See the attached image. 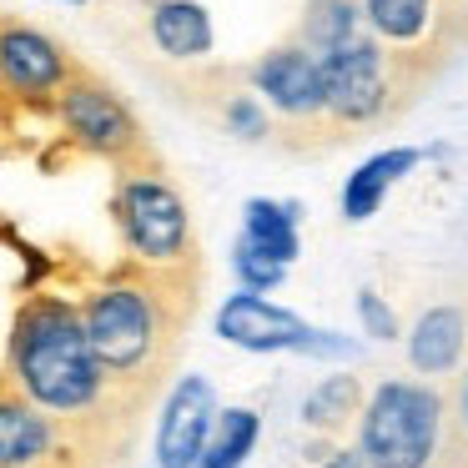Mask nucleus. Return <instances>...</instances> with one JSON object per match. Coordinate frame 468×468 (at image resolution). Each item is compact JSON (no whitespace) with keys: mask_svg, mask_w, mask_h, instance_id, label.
<instances>
[{"mask_svg":"<svg viewBox=\"0 0 468 468\" xmlns=\"http://www.w3.org/2000/svg\"><path fill=\"white\" fill-rule=\"evenodd\" d=\"M11 378L81 453L86 468H116L136 448L142 413L116 398L86 343L76 297L31 292L21 297L5 337V367Z\"/></svg>","mask_w":468,"mask_h":468,"instance_id":"obj_1","label":"nucleus"},{"mask_svg":"<svg viewBox=\"0 0 468 468\" xmlns=\"http://www.w3.org/2000/svg\"><path fill=\"white\" fill-rule=\"evenodd\" d=\"M202 282L207 277H166L116 262L106 277L86 287V297H76L86 343H91L106 383L142 418L176 378L182 343L202 307Z\"/></svg>","mask_w":468,"mask_h":468,"instance_id":"obj_2","label":"nucleus"},{"mask_svg":"<svg viewBox=\"0 0 468 468\" xmlns=\"http://www.w3.org/2000/svg\"><path fill=\"white\" fill-rule=\"evenodd\" d=\"M112 222L122 237V262L166 277H207L202 237H197L192 207L176 192L172 172H122L112 186Z\"/></svg>","mask_w":468,"mask_h":468,"instance_id":"obj_3","label":"nucleus"},{"mask_svg":"<svg viewBox=\"0 0 468 468\" xmlns=\"http://www.w3.org/2000/svg\"><path fill=\"white\" fill-rule=\"evenodd\" d=\"M317 66H323V101H327L323 122L333 142L367 132L378 122H393L423 91V81H413L367 31H357L347 46L327 51Z\"/></svg>","mask_w":468,"mask_h":468,"instance_id":"obj_4","label":"nucleus"},{"mask_svg":"<svg viewBox=\"0 0 468 468\" xmlns=\"http://www.w3.org/2000/svg\"><path fill=\"white\" fill-rule=\"evenodd\" d=\"M443 428V388L423 378H383L357 413V458L363 468H428Z\"/></svg>","mask_w":468,"mask_h":468,"instance_id":"obj_5","label":"nucleus"},{"mask_svg":"<svg viewBox=\"0 0 468 468\" xmlns=\"http://www.w3.org/2000/svg\"><path fill=\"white\" fill-rule=\"evenodd\" d=\"M51 112H56V122H61L66 142H71L76 152L106 162L116 176L166 166L162 152H156V142L146 136L142 116H136L132 106H126V96L116 91L112 81H101L91 66H76L71 81L56 91Z\"/></svg>","mask_w":468,"mask_h":468,"instance_id":"obj_6","label":"nucleus"},{"mask_svg":"<svg viewBox=\"0 0 468 468\" xmlns=\"http://www.w3.org/2000/svg\"><path fill=\"white\" fill-rule=\"evenodd\" d=\"M367 36L403 66L413 81H433V71L453 51V21L463 16L458 0H357Z\"/></svg>","mask_w":468,"mask_h":468,"instance_id":"obj_7","label":"nucleus"},{"mask_svg":"<svg viewBox=\"0 0 468 468\" xmlns=\"http://www.w3.org/2000/svg\"><path fill=\"white\" fill-rule=\"evenodd\" d=\"M252 91L267 96V106H272L277 116H287L292 126H313L317 136H327V101H323V66H317V56L307 51V46L297 41H282L272 46L267 56H257L252 61ZM333 142V136H327Z\"/></svg>","mask_w":468,"mask_h":468,"instance_id":"obj_8","label":"nucleus"},{"mask_svg":"<svg viewBox=\"0 0 468 468\" xmlns=\"http://www.w3.org/2000/svg\"><path fill=\"white\" fill-rule=\"evenodd\" d=\"M217 333L247 353H337V343H323V333L303 323L297 313L267 303L262 292H232L217 313Z\"/></svg>","mask_w":468,"mask_h":468,"instance_id":"obj_9","label":"nucleus"},{"mask_svg":"<svg viewBox=\"0 0 468 468\" xmlns=\"http://www.w3.org/2000/svg\"><path fill=\"white\" fill-rule=\"evenodd\" d=\"M0 468H86L71 438L0 373Z\"/></svg>","mask_w":468,"mask_h":468,"instance_id":"obj_10","label":"nucleus"},{"mask_svg":"<svg viewBox=\"0 0 468 468\" xmlns=\"http://www.w3.org/2000/svg\"><path fill=\"white\" fill-rule=\"evenodd\" d=\"M217 423V393L202 373H186L172 383L156 423V468H197L207 433Z\"/></svg>","mask_w":468,"mask_h":468,"instance_id":"obj_11","label":"nucleus"},{"mask_svg":"<svg viewBox=\"0 0 468 468\" xmlns=\"http://www.w3.org/2000/svg\"><path fill=\"white\" fill-rule=\"evenodd\" d=\"M468 363V307L463 303H433L408 333V367L423 383L453 378Z\"/></svg>","mask_w":468,"mask_h":468,"instance_id":"obj_12","label":"nucleus"},{"mask_svg":"<svg viewBox=\"0 0 468 468\" xmlns=\"http://www.w3.org/2000/svg\"><path fill=\"white\" fill-rule=\"evenodd\" d=\"M142 21L152 46L166 61H202L212 56V16L197 5V0H142Z\"/></svg>","mask_w":468,"mask_h":468,"instance_id":"obj_13","label":"nucleus"},{"mask_svg":"<svg viewBox=\"0 0 468 468\" xmlns=\"http://www.w3.org/2000/svg\"><path fill=\"white\" fill-rule=\"evenodd\" d=\"M418 162H423L418 146H388V152L367 156V162L343 182V217H347V222H367V217L383 207V197L393 192V186L403 182Z\"/></svg>","mask_w":468,"mask_h":468,"instance_id":"obj_14","label":"nucleus"},{"mask_svg":"<svg viewBox=\"0 0 468 468\" xmlns=\"http://www.w3.org/2000/svg\"><path fill=\"white\" fill-rule=\"evenodd\" d=\"M242 217H247L242 247H252V252L267 257L272 267H287L297 252H303V242H297V207L252 197V202L242 207Z\"/></svg>","mask_w":468,"mask_h":468,"instance_id":"obj_15","label":"nucleus"},{"mask_svg":"<svg viewBox=\"0 0 468 468\" xmlns=\"http://www.w3.org/2000/svg\"><path fill=\"white\" fill-rule=\"evenodd\" d=\"M363 398L367 393H363V383H357L353 373L323 378V383L303 398V423L313 428V433H323V438H337V433H347V423H357Z\"/></svg>","mask_w":468,"mask_h":468,"instance_id":"obj_16","label":"nucleus"},{"mask_svg":"<svg viewBox=\"0 0 468 468\" xmlns=\"http://www.w3.org/2000/svg\"><path fill=\"white\" fill-rule=\"evenodd\" d=\"M357 31H363L357 0H307L303 26H297V36H292V41H297V46H307V51H313L317 61H323L327 51L347 46Z\"/></svg>","mask_w":468,"mask_h":468,"instance_id":"obj_17","label":"nucleus"},{"mask_svg":"<svg viewBox=\"0 0 468 468\" xmlns=\"http://www.w3.org/2000/svg\"><path fill=\"white\" fill-rule=\"evenodd\" d=\"M257 433H262L257 408H227V413H217L212 433H207V448H202V463L197 468H242L247 453L257 448Z\"/></svg>","mask_w":468,"mask_h":468,"instance_id":"obj_18","label":"nucleus"},{"mask_svg":"<svg viewBox=\"0 0 468 468\" xmlns=\"http://www.w3.org/2000/svg\"><path fill=\"white\" fill-rule=\"evenodd\" d=\"M232 267H237V277H242V292H267V287H277L287 272V267H272L267 257H257L252 247H242V242H237Z\"/></svg>","mask_w":468,"mask_h":468,"instance_id":"obj_19","label":"nucleus"},{"mask_svg":"<svg viewBox=\"0 0 468 468\" xmlns=\"http://www.w3.org/2000/svg\"><path fill=\"white\" fill-rule=\"evenodd\" d=\"M357 317H363L367 337H378V343H393V337H398V317H393V307H388L383 297L373 292V287H363V292H357Z\"/></svg>","mask_w":468,"mask_h":468,"instance_id":"obj_20","label":"nucleus"},{"mask_svg":"<svg viewBox=\"0 0 468 468\" xmlns=\"http://www.w3.org/2000/svg\"><path fill=\"white\" fill-rule=\"evenodd\" d=\"M443 403H448V428L468 443V363L453 373V388H443Z\"/></svg>","mask_w":468,"mask_h":468,"instance_id":"obj_21","label":"nucleus"},{"mask_svg":"<svg viewBox=\"0 0 468 468\" xmlns=\"http://www.w3.org/2000/svg\"><path fill=\"white\" fill-rule=\"evenodd\" d=\"M428 468H468V443L453 433V428H443V443H438V453H433Z\"/></svg>","mask_w":468,"mask_h":468,"instance_id":"obj_22","label":"nucleus"},{"mask_svg":"<svg viewBox=\"0 0 468 468\" xmlns=\"http://www.w3.org/2000/svg\"><path fill=\"white\" fill-rule=\"evenodd\" d=\"M323 468H363V458H357V448H333L327 458H317Z\"/></svg>","mask_w":468,"mask_h":468,"instance_id":"obj_23","label":"nucleus"},{"mask_svg":"<svg viewBox=\"0 0 468 468\" xmlns=\"http://www.w3.org/2000/svg\"><path fill=\"white\" fill-rule=\"evenodd\" d=\"M66 5H91V0H66Z\"/></svg>","mask_w":468,"mask_h":468,"instance_id":"obj_24","label":"nucleus"},{"mask_svg":"<svg viewBox=\"0 0 468 468\" xmlns=\"http://www.w3.org/2000/svg\"><path fill=\"white\" fill-rule=\"evenodd\" d=\"M458 5H463V11H468V0H458Z\"/></svg>","mask_w":468,"mask_h":468,"instance_id":"obj_25","label":"nucleus"}]
</instances>
